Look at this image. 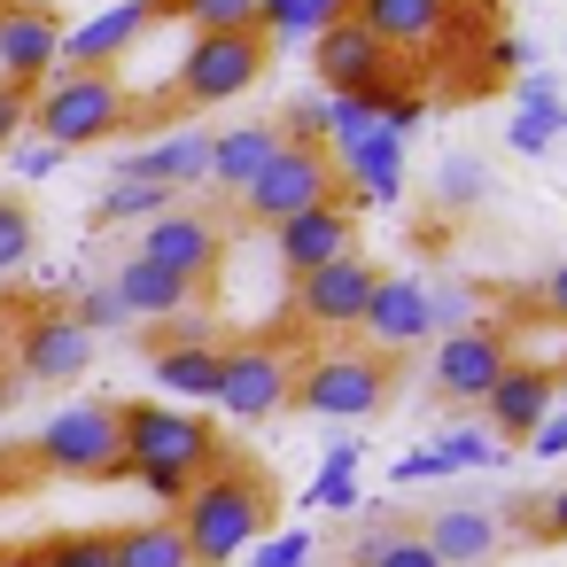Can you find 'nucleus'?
<instances>
[{"label": "nucleus", "mask_w": 567, "mask_h": 567, "mask_svg": "<svg viewBox=\"0 0 567 567\" xmlns=\"http://www.w3.org/2000/svg\"><path fill=\"white\" fill-rule=\"evenodd\" d=\"M179 536H187V559L195 567H234L265 528H272V474L257 458H218L187 497H179Z\"/></svg>", "instance_id": "nucleus-1"}, {"label": "nucleus", "mask_w": 567, "mask_h": 567, "mask_svg": "<svg viewBox=\"0 0 567 567\" xmlns=\"http://www.w3.org/2000/svg\"><path fill=\"white\" fill-rule=\"evenodd\" d=\"M141 117V102H133V86L117 79V71H55L40 94H32V133L48 141V148H94V141H110V133H125Z\"/></svg>", "instance_id": "nucleus-2"}, {"label": "nucleus", "mask_w": 567, "mask_h": 567, "mask_svg": "<svg viewBox=\"0 0 567 567\" xmlns=\"http://www.w3.org/2000/svg\"><path fill=\"white\" fill-rule=\"evenodd\" d=\"M117 435H125V474H133V482L172 474V482H187V489H195V482L226 458V443L210 435V420H187V412L148 404V396L117 404Z\"/></svg>", "instance_id": "nucleus-3"}, {"label": "nucleus", "mask_w": 567, "mask_h": 567, "mask_svg": "<svg viewBox=\"0 0 567 567\" xmlns=\"http://www.w3.org/2000/svg\"><path fill=\"white\" fill-rule=\"evenodd\" d=\"M342 195V172H334V156L327 148H311V141H288L280 133V148H272V164L241 187V226H288V218H303V210H319V203H334Z\"/></svg>", "instance_id": "nucleus-4"}, {"label": "nucleus", "mask_w": 567, "mask_h": 567, "mask_svg": "<svg viewBox=\"0 0 567 567\" xmlns=\"http://www.w3.org/2000/svg\"><path fill=\"white\" fill-rule=\"evenodd\" d=\"M32 458L63 482H117L125 474V435H117V404L86 396V404H63L40 435H32Z\"/></svg>", "instance_id": "nucleus-5"}, {"label": "nucleus", "mask_w": 567, "mask_h": 567, "mask_svg": "<svg viewBox=\"0 0 567 567\" xmlns=\"http://www.w3.org/2000/svg\"><path fill=\"white\" fill-rule=\"evenodd\" d=\"M265 63H272V40L265 32H210V40L187 48V63L172 79V102L179 110H218V102L249 94L265 79Z\"/></svg>", "instance_id": "nucleus-6"}, {"label": "nucleus", "mask_w": 567, "mask_h": 567, "mask_svg": "<svg viewBox=\"0 0 567 567\" xmlns=\"http://www.w3.org/2000/svg\"><path fill=\"white\" fill-rule=\"evenodd\" d=\"M288 404H303L319 420H365L389 404V358L381 350H327V358L296 365Z\"/></svg>", "instance_id": "nucleus-7"}, {"label": "nucleus", "mask_w": 567, "mask_h": 567, "mask_svg": "<svg viewBox=\"0 0 567 567\" xmlns=\"http://www.w3.org/2000/svg\"><path fill=\"white\" fill-rule=\"evenodd\" d=\"M133 257H148L156 272H172V280H187L195 296L218 280V265H226V226L210 218V210H187V203H172L164 218H148L141 226V249Z\"/></svg>", "instance_id": "nucleus-8"}, {"label": "nucleus", "mask_w": 567, "mask_h": 567, "mask_svg": "<svg viewBox=\"0 0 567 567\" xmlns=\"http://www.w3.org/2000/svg\"><path fill=\"white\" fill-rule=\"evenodd\" d=\"M63 32L71 24H63L55 0H9V9H0V79L40 94L63 63Z\"/></svg>", "instance_id": "nucleus-9"}, {"label": "nucleus", "mask_w": 567, "mask_h": 567, "mask_svg": "<svg viewBox=\"0 0 567 567\" xmlns=\"http://www.w3.org/2000/svg\"><path fill=\"white\" fill-rule=\"evenodd\" d=\"M311 71H319V94H381V86H389V79H404L412 63H404V55H389L365 24L334 17V24L311 40Z\"/></svg>", "instance_id": "nucleus-10"}, {"label": "nucleus", "mask_w": 567, "mask_h": 567, "mask_svg": "<svg viewBox=\"0 0 567 567\" xmlns=\"http://www.w3.org/2000/svg\"><path fill=\"white\" fill-rule=\"evenodd\" d=\"M513 365V334L505 327H451L443 342H435V365H427V381H435V396H451V404H482L489 389H497V373Z\"/></svg>", "instance_id": "nucleus-11"}, {"label": "nucleus", "mask_w": 567, "mask_h": 567, "mask_svg": "<svg viewBox=\"0 0 567 567\" xmlns=\"http://www.w3.org/2000/svg\"><path fill=\"white\" fill-rule=\"evenodd\" d=\"M288 389H296V365L272 350V342H234V350H218V412L226 420H272L280 404H288Z\"/></svg>", "instance_id": "nucleus-12"}, {"label": "nucleus", "mask_w": 567, "mask_h": 567, "mask_svg": "<svg viewBox=\"0 0 567 567\" xmlns=\"http://www.w3.org/2000/svg\"><path fill=\"white\" fill-rule=\"evenodd\" d=\"M458 9L466 0H342V17L365 24L389 55H427L458 32Z\"/></svg>", "instance_id": "nucleus-13"}, {"label": "nucleus", "mask_w": 567, "mask_h": 567, "mask_svg": "<svg viewBox=\"0 0 567 567\" xmlns=\"http://www.w3.org/2000/svg\"><path fill=\"white\" fill-rule=\"evenodd\" d=\"M373 288H381V265L350 249V257H334V265H319V272L296 280V319L303 327H358L365 303H373Z\"/></svg>", "instance_id": "nucleus-14"}, {"label": "nucleus", "mask_w": 567, "mask_h": 567, "mask_svg": "<svg viewBox=\"0 0 567 567\" xmlns=\"http://www.w3.org/2000/svg\"><path fill=\"white\" fill-rule=\"evenodd\" d=\"M350 249H358V203H350V195H334V203H319V210L272 226V257L288 265V280H303V272H319V265H334V257H350Z\"/></svg>", "instance_id": "nucleus-15"}, {"label": "nucleus", "mask_w": 567, "mask_h": 567, "mask_svg": "<svg viewBox=\"0 0 567 567\" xmlns=\"http://www.w3.org/2000/svg\"><path fill=\"white\" fill-rule=\"evenodd\" d=\"M94 365V334L71 311H32L17 327V373L24 381H79Z\"/></svg>", "instance_id": "nucleus-16"}, {"label": "nucleus", "mask_w": 567, "mask_h": 567, "mask_svg": "<svg viewBox=\"0 0 567 567\" xmlns=\"http://www.w3.org/2000/svg\"><path fill=\"white\" fill-rule=\"evenodd\" d=\"M148 24H156V0H117V9H102V17L63 32V63L55 71H117Z\"/></svg>", "instance_id": "nucleus-17"}, {"label": "nucleus", "mask_w": 567, "mask_h": 567, "mask_svg": "<svg viewBox=\"0 0 567 567\" xmlns=\"http://www.w3.org/2000/svg\"><path fill=\"white\" fill-rule=\"evenodd\" d=\"M334 172H342V195L350 203H396V187H404V133L365 125L358 141L334 148Z\"/></svg>", "instance_id": "nucleus-18"}, {"label": "nucleus", "mask_w": 567, "mask_h": 567, "mask_svg": "<svg viewBox=\"0 0 567 567\" xmlns=\"http://www.w3.org/2000/svg\"><path fill=\"white\" fill-rule=\"evenodd\" d=\"M358 327L373 334V350H381V358H404V350H420V342L435 334L427 280H389V272H381V288H373V303H365V319H358Z\"/></svg>", "instance_id": "nucleus-19"}, {"label": "nucleus", "mask_w": 567, "mask_h": 567, "mask_svg": "<svg viewBox=\"0 0 567 567\" xmlns=\"http://www.w3.org/2000/svg\"><path fill=\"white\" fill-rule=\"evenodd\" d=\"M420 536H427V551H435L443 567H489L497 544H505V520H497L489 505H435V513L420 520Z\"/></svg>", "instance_id": "nucleus-20"}, {"label": "nucleus", "mask_w": 567, "mask_h": 567, "mask_svg": "<svg viewBox=\"0 0 567 567\" xmlns=\"http://www.w3.org/2000/svg\"><path fill=\"white\" fill-rule=\"evenodd\" d=\"M117 179H148V187H164V195H187V187L210 179V133L187 125V133H172V141H148V148H133V156L117 164Z\"/></svg>", "instance_id": "nucleus-21"}, {"label": "nucleus", "mask_w": 567, "mask_h": 567, "mask_svg": "<svg viewBox=\"0 0 567 567\" xmlns=\"http://www.w3.org/2000/svg\"><path fill=\"white\" fill-rule=\"evenodd\" d=\"M272 148H280V125L265 117V125H234V133H210V195H226V203H241V187L272 164Z\"/></svg>", "instance_id": "nucleus-22"}, {"label": "nucleus", "mask_w": 567, "mask_h": 567, "mask_svg": "<svg viewBox=\"0 0 567 567\" xmlns=\"http://www.w3.org/2000/svg\"><path fill=\"white\" fill-rule=\"evenodd\" d=\"M551 389H559V381H551L544 365H505L497 389L482 396V412H489L497 435H536V427L551 420Z\"/></svg>", "instance_id": "nucleus-23"}, {"label": "nucleus", "mask_w": 567, "mask_h": 567, "mask_svg": "<svg viewBox=\"0 0 567 567\" xmlns=\"http://www.w3.org/2000/svg\"><path fill=\"white\" fill-rule=\"evenodd\" d=\"M110 296L125 303V319H179V311H195V288L172 280V272H156L148 257H125L117 280H110Z\"/></svg>", "instance_id": "nucleus-24"}, {"label": "nucleus", "mask_w": 567, "mask_h": 567, "mask_svg": "<svg viewBox=\"0 0 567 567\" xmlns=\"http://www.w3.org/2000/svg\"><path fill=\"white\" fill-rule=\"evenodd\" d=\"M148 373L172 396H218V342H156Z\"/></svg>", "instance_id": "nucleus-25"}, {"label": "nucleus", "mask_w": 567, "mask_h": 567, "mask_svg": "<svg viewBox=\"0 0 567 567\" xmlns=\"http://www.w3.org/2000/svg\"><path fill=\"white\" fill-rule=\"evenodd\" d=\"M559 125H567V102L551 94V79H544V71H528V79H520V117H513V148H520V156H536V148H551V141H559Z\"/></svg>", "instance_id": "nucleus-26"}, {"label": "nucleus", "mask_w": 567, "mask_h": 567, "mask_svg": "<svg viewBox=\"0 0 567 567\" xmlns=\"http://www.w3.org/2000/svg\"><path fill=\"white\" fill-rule=\"evenodd\" d=\"M117 567H195L179 520H133L117 528Z\"/></svg>", "instance_id": "nucleus-27"}, {"label": "nucleus", "mask_w": 567, "mask_h": 567, "mask_svg": "<svg viewBox=\"0 0 567 567\" xmlns=\"http://www.w3.org/2000/svg\"><path fill=\"white\" fill-rule=\"evenodd\" d=\"M334 17H342V0H257V32L272 48L280 40H319Z\"/></svg>", "instance_id": "nucleus-28"}, {"label": "nucleus", "mask_w": 567, "mask_h": 567, "mask_svg": "<svg viewBox=\"0 0 567 567\" xmlns=\"http://www.w3.org/2000/svg\"><path fill=\"white\" fill-rule=\"evenodd\" d=\"M32 567H117V528H63L32 544Z\"/></svg>", "instance_id": "nucleus-29"}, {"label": "nucleus", "mask_w": 567, "mask_h": 567, "mask_svg": "<svg viewBox=\"0 0 567 567\" xmlns=\"http://www.w3.org/2000/svg\"><path fill=\"white\" fill-rule=\"evenodd\" d=\"M156 17H187L195 40H210V32H257V0H156Z\"/></svg>", "instance_id": "nucleus-30"}, {"label": "nucleus", "mask_w": 567, "mask_h": 567, "mask_svg": "<svg viewBox=\"0 0 567 567\" xmlns=\"http://www.w3.org/2000/svg\"><path fill=\"white\" fill-rule=\"evenodd\" d=\"M172 203H179V195H164V187H148V179H110V195L94 203V218H102V226H125V218L148 226V218H164Z\"/></svg>", "instance_id": "nucleus-31"}, {"label": "nucleus", "mask_w": 567, "mask_h": 567, "mask_svg": "<svg viewBox=\"0 0 567 567\" xmlns=\"http://www.w3.org/2000/svg\"><path fill=\"white\" fill-rule=\"evenodd\" d=\"M358 567H443V559L427 551V536H420V528H404V520H396V528H373V536L358 544Z\"/></svg>", "instance_id": "nucleus-32"}, {"label": "nucleus", "mask_w": 567, "mask_h": 567, "mask_svg": "<svg viewBox=\"0 0 567 567\" xmlns=\"http://www.w3.org/2000/svg\"><path fill=\"white\" fill-rule=\"evenodd\" d=\"M32 249H40L32 203H24V195H0V272H17V265H24Z\"/></svg>", "instance_id": "nucleus-33"}, {"label": "nucleus", "mask_w": 567, "mask_h": 567, "mask_svg": "<svg viewBox=\"0 0 567 567\" xmlns=\"http://www.w3.org/2000/svg\"><path fill=\"white\" fill-rule=\"evenodd\" d=\"M427 458H435V474H458V466H497V443H489V435H443Z\"/></svg>", "instance_id": "nucleus-34"}, {"label": "nucleus", "mask_w": 567, "mask_h": 567, "mask_svg": "<svg viewBox=\"0 0 567 567\" xmlns=\"http://www.w3.org/2000/svg\"><path fill=\"white\" fill-rule=\"evenodd\" d=\"M311 559H319L311 528H280V536H272V544H265V551H257L249 567H311Z\"/></svg>", "instance_id": "nucleus-35"}, {"label": "nucleus", "mask_w": 567, "mask_h": 567, "mask_svg": "<svg viewBox=\"0 0 567 567\" xmlns=\"http://www.w3.org/2000/svg\"><path fill=\"white\" fill-rule=\"evenodd\" d=\"M24 133H32V94L0 79V156H9V148H17Z\"/></svg>", "instance_id": "nucleus-36"}, {"label": "nucleus", "mask_w": 567, "mask_h": 567, "mask_svg": "<svg viewBox=\"0 0 567 567\" xmlns=\"http://www.w3.org/2000/svg\"><path fill=\"white\" fill-rule=\"evenodd\" d=\"M528 536H536V544H567V489H544V497L528 505Z\"/></svg>", "instance_id": "nucleus-37"}, {"label": "nucleus", "mask_w": 567, "mask_h": 567, "mask_svg": "<svg viewBox=\"0 0 567 567\" xmlns=\"http://www.w3.org/2000/svg\"><path fill=\"white\" fill-rule=\"evenodd\" d=\"M528 303H536V319H551V327H567V265H551L536 288H528Z\"/></svg>", "instance_id": "nucleus-38"}, {"label": "nucleus", "mask_w": 567, "mask_h": 567, "mask_svg": "<svg viewBox=\"0 0 567 567\" xmlns=\"http://www.w3.org/2000/svg\"><path fill=\"white\" fill-rule=\"evenodd\" d=\"M71 319H79V327H86V334H94V327H125V303H117V296H110V288H86V296H79V311H71Z\"/></svg>", "instance_id": "nucleus-39"}, {"label": "nucleus", "mask_w": 567, "mask_h": 567, "mask_svg": "<svg viewBox=\"0 0 567 567\" xmlns=\"http://www.w3.org/2000/svg\"><path fill=\"white\" fill-rule=\"evenodd\" d=\"M303 505H319V513H350V505H358V482L319 466V482H311V497H303Z\"/></svg>", "instance_id": "nucleus-40"}, {"label": "nucleus", "mask_w": 567, "mask_h": 567, "mask_svg": "<svg viewBox=\"0 0 567 567\" xmlns=\"http://www.w3.org/2000/svg\"><path fill=\"white\" fill-rule=\"evenodd\" d=\"M443 195H451V203H474V195H482V164H458V156H451V164H443Z\"/></svg>", "instance_id": "nucleus-41"}, {"label": "nucleus", "mask_w": 567, "mask_h": 567, "mask_svg": "<svg viewBox=\"0 0 567 567\" xmlns=\"http://www.w3.org/2000/svg\"><path fill=\"white\" fill-rule=\"evenodd\" d=\"M55 164H63V148H48V141H32V148H17V172H24V179H48Z\"/></svg>", "instance_id": "nucleus-42"}, {"label": "nucleus", "mask_w": 567, "mask_h": 567, "mask_svg": "<svg viewBox=\"0 0 567 567\" xmlns=\"http://www.w3.org/2000/svg\"><path fill=\"white\" fill-rule=\"evenodd\" d=\"M528 451H536V458H567V412H559V420H544V427L528 435Z\"/></svg>", "instance_id": "nucleus-43"}, {"label": "nucleus", "mask_w": 567, "mask_h": 567, "mask_svg": "<svg viewBox=\"0 0 567 567\" xmlns=\"http://www.w3.org/2000/svg\"><path fill=\"white\" fill-rule=\"evenodd\" d=\"M358 451H365V443H358V435H342V443L327 451V474H350V466H358Z\"/></svg>", "instance_id": "nucleus-44"}, {"label": "nucleus", "mask_w": 567, "mask_h": 567, "mask_svg": "<svg viewBox=\"0 0 567 567\" xmlns=\"http://www.w3.org/2000/svg\"><path fill=\"white\" fill-rule=\"evenodd\" d=\"M396 482H435V458H427V451H412V458H396Z\"/></svg>", "instance_id": "nucleus-45"}, {"label": "nucleus", "mask_w": 567, "mask_h": 567, "mask_svg": "<svg viewBox=\"0 0 567 567\" xmlns=\"http://www.w3.org/2000/svg\"><path fill=\"white\" fill-rule=\"evenodd\" d=\"M0 567H32V544H0Z\"/></svg>", "instance_id": "nucleus-46"}, {"label": "nucleus", "mask_w": 567, "mask_h": 567, "mask_svg": "<svg viewBox=\"0 0 567 567\" xmlns=\"http://www.w3.org/2000/svg\"><path fill=\"white\" fill-rule=\"evenodd\" d=\"M559 396H567V381H559Z\"/></svg>", "instance_id": "nucleus-47"}, {"label": "nucleus", "mask_w": 567, "mask_h": 567, "mask_svg": "<svg viewBox=\"0 0 567 567\" xmlns=\"http://www.w3.org/2000/svg\"><path fill=\"white\" fill-rule=\"evenodd\" d=\"M0 9H9V0H0Z\"/></svg>", "instance_id": "nucleus-48"}]
</instances>
